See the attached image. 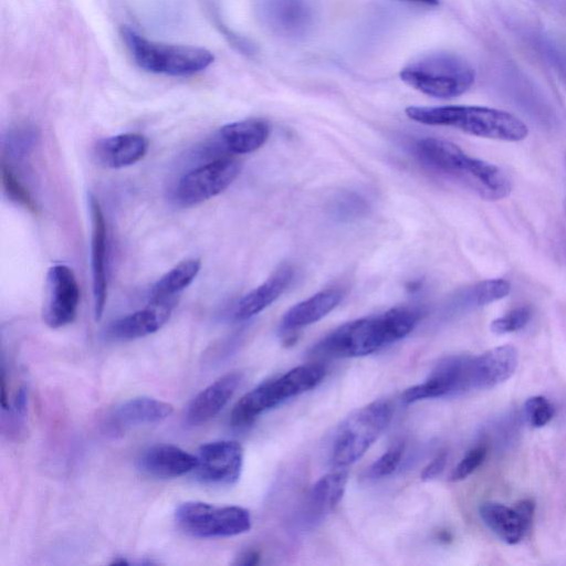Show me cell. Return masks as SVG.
<instances>
[{
    "mask_svg": "<svg viewBox=\"0 0 566 566\" xmlns=\"http://www.w3.org/2000/svg\"><path fill=\"white\" fill-rule=\"evenodd\" d=\"M120 35L135 63L143 70L167 76H189L212 64L213 54L201 46L149 40L128 25Z\"/></svg>",
    "mask_w": 566,
    "mask_h": 566,
    "instance_id": "obj_4",
    "label": "cell"
},
{
    "mask_svg": "<svg viewBox=\"0 0 566 566\" xmlns=\"http://www.w3.org/2000/svg\"><path fill=\"white\" fill-rule=\"evenodd\" d=\"M148 150V140L137 133H125L99 139L94 146L96 161L113 169L125 168L143 159Z\"/></svg>",
    "mask_w": 566,
    "mask_h": 566,
    "instance_id": "obj_19",
    "label": "cell"
},
{
    "mask_svg": "<svg viewBox=\"0 0 566 566\" xmlns=\"http://www.w3.org/2000/svg\"><path fill=\"white\" fill-rule=\"evenodd\" d=\"M408 1L422 3L426 6H438L439 4V0H408Z\"/></svg>",
    "mask_w": 566,
    "mask_h": 566,
    "instance_id": "obj_35",
    "label": "cell"
},
{
    "mask_svg": "<svg viewBox=\"0 0 566 566\" xmlns=\"http://www.w3.org/2000/svg\"><path fill=\"white\" fill-rule=\"evenodd\" d=\"M325 374L323 366L307 364L263 381L235 403L230 415L231 424L235 428L248 427L268 410L315 388L322 382Z\"/></svg>",
    "mask_w": 566,
    "mask_h": 566,
    "instance_id": "obj_6",
    "label": "cell"
},
{
    "mask_svg": "<svg viewBox=\"0 0 566 566\" xmlns=\"http://www.w3.org/2000/svg\"><path fill=\"white\" fill-rule=\"evenodd\" d=\"M172 411L174 406L169 402L150 397H137L116 409L115 420L122 427L150 424L167 419Z\"/></svg>",
    "mask_w": 566,
    "mask_h": 566,
    "instance_id": "obj_23",
    "label": "cell"
},
{
    "mask_svg": "<svg viewBox=\"0 0 566 566\" xmlns=\"http://www.w3.org/2000/svg\"><path fill=\"white\" fill-rule=\"evenodd\" d=\"M343 292L329 287L292 306L282 317L284 332L295 331L318 322L332 312L342 301Z\"/></svg>",
    "mask_w": 566,
    "mask_h": 566,
    "instance_id": "obj_22",
    "label": "cell"
},
{
    "mask_svg": "<svg viewBox=\"0 0 566 566\" xmlns=\"http://www.w3.org/2000/svg\"><path fill=\"white\" fill-rule=\"evenodd\" d=\"M517 365L518 353L512 345H501L471 357L470 389H489L504 382L515 373Z\"/></svg>",
    "mask_w": 566,
    "mask_h": 566,
    "instance_id": "obj_16",
    "label": "cell"
},
{
    "mask_svg": "<svg viewBox=\"0 0 566 566\" xmlns=\"http://www.w3.org/2000/svg\"><path fill=\"white\" fill-rule=\"evenodd\" d=\"M347 481L345 470L327 473L317 480L310 492L311 512L318 516L332 512L342 501Z\"/></svg>",
    "mask_w": 566,
    "mask_h": 566,
    "instance_id": "obj_25",
    "label": "cell"
},
{
    "mask_svg": "<svg viewBox=\"0 0 566 566\" xmlns=\"http://www.w3.org/2000/svg\"><path fill=\"white\" fill-rule=\"evenodd\" d=\"M241 379V373L231 371L201 390L187 409V422L191 426H199L217 416L229 402Z\"/></svg>",
    "mask_w": 566,
    "mask_h": 566,
    "instance_id": "obj_18",
    "label": "cell"
},
{
    "mask_svg": "<svg viewBox=\"0 0 566 566\" xmlns=\"http://www.w3.org/2000/svg\"><path fill=\"white\" fill-rule=\"evenodd\" d=\"M201 269L199 259H187L166 272L150 290L153 301H177V295L196 279Z\"/></svg>",
    "mask_w": 566,
    "mask_h": 566,
    "instance_id": "obj_24",
    "label": "cell"
},
{
    "mask_svg": "<svg viewBox=\"0 0 566 566\" xmlns=\"http://www.w3.org/2000/svg\"><path fill=\"white\" fill-rule=\"evenodd\" d=\"M402 454L403 443H396L368 468L367 475L371 479H380L390 475L399 467Z\"/></svg>",
    "mask_w": 566,
    "mask_h": 566,
    "instance_id": "obj_30",
    "label": "cell"
},
{
    "mask_svg": "<svg viewBox=\"0 0 566 566\" xmlns=\"http://www.w3.org/2000/svg\"><path fill=\"white\" fill-rule=\"evenodd\" d=\"M39 139L38 129L24 125L8 132L3 139L4 153L11 160H19L28 156Z\"/></svg>",
    "mask_w": 566,
    "mask_h": 566,
    "instance_id": "obj_27",
    "label": "cell"
},
{
    "mask_svg": "<svg viewBox=\"0 0 566 566\" xmlns=\"http://www.w3.org/2000/svg\"><path fill=\"white\" fill-rule=\"evenodd\" d=\"M410 87L436 98H454L468 92L475 81L474 69L461 56L448 52L429 53L400 71Z\"/></svg>",
    "mask_w": 566,
    "mask_h": 566,
    "instance_id": "obj_5",
    "label": "cell"
},
{
    "mask_svg": "<svg viewBox=\"0 0 566 566\" xmlns=\"http://www.w3.org/2000/svg\"><path fill=\"white\" fill-rule=\"evenodd\" d=\"M176 522L198 538L231 537L251 528L250 512L241 506H218L205 502H185L176 510Z\"/></svg>",
    "mask_w": 566,
    "mask_h": 566,
    "instance_id": "obj_8",
    "label": "cell"
},
{
    "mask_svg": "<svg viewBox=\"0 0 566 566\" xmlns=\"http://www.w3.org/2000/svg\"><path fill=\"white\" fill-rule=\"evenodd\" d=\"M448 454L447 452H440L437 454L431 462H429L421 471L420 478L422 481H430L438 476L447 464Z\"/></svg>",
    "mask_w": 566,
    "mask_h": 566,
    "instance_id": "obj_33",
    "label": "cell"
},
{
    "mask_svg": "<svg viewBox=\"0 0 566 566\" xmlns=\"http://www.w3.org/2000/svg\"><path fill=\"white\" fill-rule=\"evenodd\" d=\"M260 555L256 551H247L238 558L237 564L251 566L258 564Z\"/></svg>",
    "mask_w": 566,
    "mask_h": 566,
    "instance_id": "obj_34",
    "label": "cell"
},
{
    "mask_svg": "<svg viewBox=\"0 0 566 566\" xmlns=\"http://www.w3.org/2000/svg\"><path fill=\"white\" fill-rule=\"evenodd\" d=\"M418 159L429 169L446 175L486 200H501L512 191L511 179L497 166L465 154L458 145L434 137L415 145Z\"/></svg>",
    "mask_w": 566,
    "mask_h": 566,
    "instance_id": "obj_2",
    "label": "cell"
},
{
    "mask_svg": "<svg viewBox=\"0 0 566 566\" xmlns=\"http://www.w3.org/2000/svg\"><path fill=\"white\" fill-rule=\"evenodd\" d=\"M137 464L138 469L146 475L157 479H172L193 471L197 457L177 446L157 443L140 454Z\"/></svg>",
    "mask_w": 566,
    "mask_h": 566,
    "instance_id": "obj_17",
    "label": "cell"
},
{
    "mask_svg": "<svg viewBox=\"0 0 566 566\" xmlns=\"http://www.w3.org/2000/svg\"><path fill=\"white\" fill-rule=\"evenodd\" d=\"M470 357L457 355L443 358L423 382L411 386L402 392V402L409 405L469 390Z\"/></svg>",
    "mask_w": 566,
    "mask_h": 566,
    "instance_id": "obj_12",
    "label": "cell"
},
{
    "mask_svg": "<svg viewBox=\"0 0 566 566\" xmlns=\"http://www.w3.org/2000/svg\"><path fill=\"white\" fill-rule=\"evenodd\" d=\"M241 164L230 156H221L197 166L177 181L172 199L182 207L209 200L224 191L239 176Z\"/></svg>",
    "mask_w": 566,
    "mask_h": 566,
    "instance_id": "obj_9",
    "label": "cell"
},
{
    "mask_svg": "<svg viewBox=\"0 0 566 566\" xmlns=\"http://www.w3.org/2000/svg\"><path fill=\"white\" fill-rule=\"evenodd\" d=\"M87 203L92 223L91 268L94 316L95 319H99L107 298V230L97 198L90 193Z\"/></svg>",
    "mask_w": 566,
    "mask_h": 566,
    "instance_id": "obj_13",
    "label": "cell"
},
{
    "mask_svg": "<svg viewBox=\"0 0 566 566\" xmlns=\"http://www.w3.org/2000/svg\"><path fill=\"white\" fill-rule=\"evenodd\" d=\"M1 179L2 187L6 196L13 202L23 208L34 212L36 211V205L31 197L29 190L19 180L12 170L11 166L7 163L2 164L1 167Z\"/></svg>",
    "mask_w": 566,
    "mask_h": 566,
    "instance_id": "obj_28",
    "label": "cell"
},
{
    "mask_svg": "<svg viewBox=\"0 0 566 566\" xmlns=\"http://www.w3.org/2000/svg\"><path fill=\"white\" fill-rule=\"evenodd\" d=\"M532 316L528 306H518L506 314L495 318L491 323V331L495 334H507L522 329L527 325Z\"/></svg>",
    "mask_w": 566,
    "mask_h": 566,
    "instance_id": "obj_29",
    "label": "cell"
},
{
    "mask_svg": "<svg viewBox=\"0 0 566 566\" xmlns=\"http://www.w3.org/2000/svg\"><path fill=\"white\" fill-rule=\"evenodd\" d=\"M420 318L421 311L413 306H397L357 318L325 335L314 346L313 353L333 358L370 355L406 337Z\"/></svg>",
    "mask_w": 566,
    "mask_h": 566,
    "instance_id": "obj_1",
    "label": "cell"
},
{
    "mask_svg": "<svg viewBox=\"0 0 566 566\" xmlns=\"http://www.w3.org/2000/svg\"><path fill=\"white\" fill-rule=\"evenodd\" d=\"M535 504L532 500H523L515 507L485 502L479 507L484 524L507 544H517L530 530Z\"/></svg>",
    "mask_w": 566,
    "mask_h": 566,
    "instance_id": "obj_14",
    "label": "cell"
},
{
    "mask_svg": "<svg viewBox=\"0 0 566 566\" xmlns=\"http://www.w3.org/2000/svg\"><path fill=\"white\" fill-rule=\"evenodd\" d=\"M524 413L530 424L541 428L552 420L555 409L545 397L533 396L525 401Z\"/></svg>",
    "mask_w": 566,
    "mask_h": 566,
    "instance_id": "obj_31",
    "label": "cell"
},
{
    "mask_svg": "<svg viewBox=\"0 0 566 566\" xmlns=\"http://www.w3.org/2000/svg\"><path fill=\"white\" fill-rule=\"evenodd\" d=\"M177 301H153L142 310L113 321L106 336L113 340H133L150 335L169 319Z\"/></svg>",
    "mask_w": 566,
    "mask_h": 566,
    "instance_id": "obj_15",
    "label": "cell"
},
{
    "mask_svg": "<svg viewBox=\"0 0 566 566\" xmlns=\"http://www.w3.org/2000/svg\"><path fill=\"white\" fill-rule=\"evenodd\" d=\"M80 287L73 270L65 264L51 266L45 279L43 319L52 328L71 324L77 314Z\"/></svg>",
    "mask_w": 566,
    "mask_h": 566,
    "instance_id": "obj_10",
    "label": "cell"
},
{
    "mask_svg": "<svg viewBox=\"0 0 566 566\" xmlns=\"http://www.w3.org/2000/svg\"><path fill=\"white\" fill-rule=\"evenodd\" d=\"M293 276L294 269L291 265H281L262 284L240 298L233 311V318L245 321L265 310L285 292Z\"/></svg>",
    "mask_w": 566,
    "mask_h": 566,
    "instance_id": "obj_20",
    "label": "cell"
},
{
    "mask_svg": "<svg viewBox=\"0 0 566 566\" xmlns=\"http://www.w3.org/2000/svg\"><path fill=\"white\" fill-rule=\"evenodd\" d=\"M270 124L262 118H249L223 125L218 133L223 148L234 155H245L261 148L270 136Z\"/></svg>",
    "mask_w": 566,
    "mask_h": 566,
    "instance_id": "obj_21",
    "label": "cell"
},
{
    "mask_svg": "<svg viewBox=\"0 0 566 566\" xmlns=\"http://www.w3.org/2000/svg\"><path fill=\"white\" fill-rule=\"evenodd\" d=\"M392 418V406L380 399L348 416L339 426L332 446V463L346 468L359 460L378 440Z\"/></svg>",
    "mask_w": 566,
    "mask_h": 566,
    "instance_id": "obj_7",
    "label": "cell"
},
{
    "mask_svg": "<svg viewBox=\"0 0 566 566\" xmlns=\"http://www.w3.org/2000/svg\"><path fill=\"white\" fill-rule=\"evenodd\" d=\"M193 469L196 476L212 485H232L241 475L243 449L232 440H219L202 444Z\"/></svg>",
    "mask_w": 566,
    "mask_h": 566,
    "instance_id": "obj_11",
    "label": "cell"
},
{
    "mask_svg": "<svg viewBox=\"0 0 566 566\" xmlns=\"http://www.w3.org/2000/svg\"><path fill=\"white\" fill-rule=\"evenodd\" d=\"M406 115L420 124L446 126L465 134L502 140L521 142L528 135L527 125L516 115L493 107L475 105L409 106Z\"/></svg>",
    "mask_w": 566,
    "mask_h": 566,
    "instance_id": "obj_3",
    "label": "cell"
},
{
    "mask_svg": "<svg viewBox=\"0 0 566 566\" xmlns=\"http://www.w3.org/2000/svg\"><path fill=\"white\" fill-rule=\"evenodd\" d=\"M486 449L483 446L471 449L450 474L451 481H461L472 474L484 461Z\"/></svg>",
    "mask_w": 566,
    "mask_h": 566,
    "instance_id": "obj_32",
    "label": "cell"
},
{
    "mask_svg": "<svg viewBox=\"0 0 566 566\" xmlns=\"http://www.w3.org/2000/svg\"><path fill=\"white\" fill-rule=\"evenodd\" d=\"M511 292V284L504 279L484 280L469 287L462 295L467 306H484L504 298Z\"/></svg>",
    "mask_w": 566,
    "mask_h": 566,
    "instance_id": "obj_26",
    "label": "cell"
}]
</instances>
